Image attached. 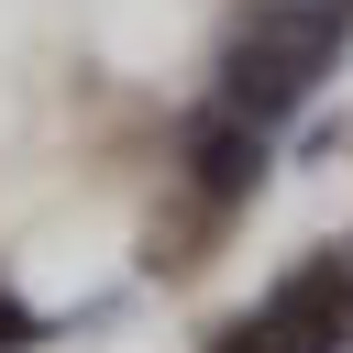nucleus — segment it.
Instances as JSON below:
<instances>
[{"label":"nucleus","mask_w":353,"mask_h":353,"mask_svg":"<svg viewBox=\"0 0 353 353\" xmlns=\"http://www.w3.org/2000/svg\"><path fill=\"white\" fill-rule=\"evenodd\" d=\"M33 331H44V320H33V309H22V298H0V353H22V342H33Z\"/></svg>","instance_id":"nucleus-2"},{"label":"nucleus","mask_w":353,"mask_h":353,"mask_svg":"<svg viewBox=\"0 0 353 353\" xmlns=\"http://www.w3.org/2000/svg\"><path fill=\"white\" fill-rule=\"evenodd\" d=\"M188 188H199L210 210H243V199L265 188V132H254L243 110H210V132L188 143Z\"/></svg>","instance_id":"nucleus-1"}]
</instances>
